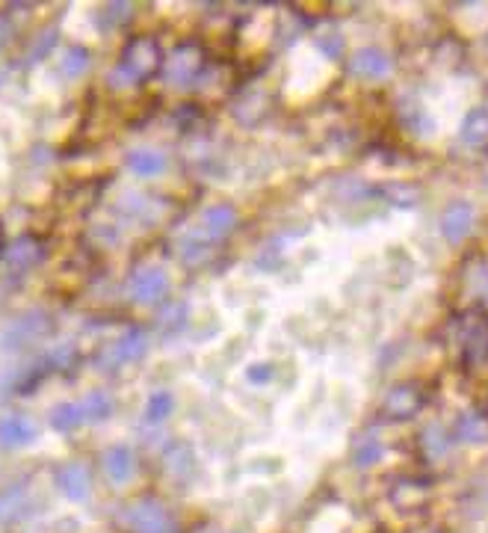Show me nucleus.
I'll return each mask as SVG.
<instances>
[{"mask_svg":"<svg viewBox=\"0 0 488 533\" xmlns=\"http://www.w3.org/2000/svg\"><path fill=\"white\" fill-rule=\"evenodd\" d=\"M202 228V232L213 240V244H223V240L234 232L237 225V211L231 208V204H211V208H204L199 223H195Z\"/></svg>","mask_w":488,"mask_h":533,"instance_id":"obj_15","label":"nucleus"},{"mask_svg":"<svg viewBox=\"0 0 488 533\" xmlns=\"http://www.w3.org/2000/svg\"><path fill=\"white\" fill-rule=\"evenodd\" d=\"M89 486H92V475L83 463H66L57 471V489L66 495L68 501H87L89 498Z\"/></svg>","mask_w":488,"mask_h":533,"instance_id":"obj_14","label":"nucleus"},{"mask_svg":"<svg viewBox=\"0 0 488 533\" xmlns=\"http://www.w3.org/2000/svg\"><path fill=\"white\" fill-rule=\"evenodd\" d=\"M145 350H149V335L140 326H130L125 329L113 344H107L101 353L95 356V365L101 371H119L125 365H133V361H140L145 356Z\"/></svg>","mask_w":488,"mask_h":533,"instance_id":"obj_3","label":"nucleus"},{"mask_svg":"<svg viewBox=\"0 0 488 533\" xmlns=\"http://www.w3.org/2000/svg\"><path fill=\"white\" fill-rule=\"evenodd\" d=\"M456 435H459V442H465V444H483L488 439V418L480 409L462 412L456 421Z\"/></svg>","mask_w":488,"mask_h":533,"instance_id":"obj_23","label":"nucleus"},{"mask_svg":"<svg viewBox=\"0 0 488 533\" xmlns=\"http://www.w3.org/2000/svg\"><path fill=\"white\" fill-rule=\"evenodd\" d=\"M163 465L175 480H190L195 475V465L199 463H195V454H192V447L187 442H172L163 451Z\"/></svg>","mask_w":488,"mask_h":533,"instance_id":"obj_19","label":"nucleus"},{"mask_svg":"<svg viewBox=\"0 0 488 533\" xmlns=\"http://www.w3.org/2000/svg\"><path fill=\"white\" fill-rule=\"evenodd\" d=\"M9 39H12V27H9V21H6V18H0V47H4Z\"/></svg>","mask_w":488,"mask_h":533,"instance_id":"obj_33","label":"nucleus"},{"mask_svg":"<svg viewBox=\"0 0 488 533\" xmlns=\"http://www.w3.org/2000/svg\"><path fill=\"white\" fill-rule=\"evenodd\" d=\"M213 249H216V244L202 232L199 225L187 228V232H184V235H178V240H175L178 258L184 261V264H192V266L211 258V252H213Z\"/></svg>","mask_w":488,"mask_h":533,"instance_id":"obj_17","label":"nucleus"},{"mask_svg":"<svg viewBox=\"0 0 488 533\" xmlns=\"http://www.w3.org/2000/svg\"><path fill=\"white\" fill-rule=\"evenodd\" d=\"M187 320H190L187 302H169L161 314V329H163V335H178L187 326Z\"/></svg>","mask_w":488,"mask_h":533,"instance_id":"obj_29","label":"nucleus"},{"mask_svg":"<svg viewBox=\"0 0 488 533\" xmlns=\"http://www.w3.org/2000/svg\"><path fill=\"white\" fill-rule=\"evenodd\" d=\"M473 220H477V214H473V208L468 202H453L450 208L441 214V235L447 244H462L468 235H471V228H473Z\"/></svg>","mask_w":488,"mask_h":533,"instance_id":"obj_16","label":"nucleus"},{"mask_svg":"<svg viewBox=\"0 0 488 533\" xmlns=\"http://www.w3.org/2000/svg\"><path fill=\"white\" fill-rule=\"evenodd\" d=\"M80 406H83V415H87V423L107 421L109 415H113V397H109L107 392H89L80 400Z\"/></svg>","mask_w":488,"mask_h":533,"instance_id":"obj_27","label":"nucleus"},{"mask_svg":"<svg viewBox=\"0 0 488 533\" xmlns=\"http://www.w3.org/2000/svg\"><path fill=\"white\" fill-rule=\"evenodd\" d=\"M101 471L113 486H128V483L137 477V454L128 444H113L107 447L101 456Z\"/></svg>","mask_w":488,"mask_h":533,"instance_id":"obj_12","label":"nucleus"},{"mask_svg":"<svg viewBox=\"0 0 488 533\" xmlns=\"http://www.w3.org/2000/svg\"><path fill=\"white\" fill-rule=\"evenodd\" d=\"M382 456H385V442L373 430L361 433L356 444H352V463L358 468H373L376 463H382Z\"/></svg>","mask_w":488,"mask_h":533,"instance_id":"obj_22","label":"nucleus"},{"mask_svg":"<svg viewBox=\"0 0 488 533\" xmlns=\"http://www.w3.org/2000/svg\"><path fill=\"white\" fill-rule=\"evenodd\" d=\"M166 166H169L166 154L151 149V145H142V149L128 152V169L137 178H157V175L166 172Z\"/></svg>","mask_w":488,"mask_h":533,"instance_id":"obj_18","label":"nucleus"},{"mask_svg":"<svg viewBox=\"0 0 488 533\" xmlns=\"http://www.w3.org/2000/svg\"><path fill=\"white\" fill-rule=\"evenodd\" d=\"M116 211L137 223H154L157 214H161V204L149 196H142V193H125V196L116 202Z\"/></svg>","mask_w":488,"mask_h":533,"instance_id":"obj_21","label":"nucleus"},{"mask_svg":"<svg viewBox=\"0 0 488 533\" xmlns=\"http://www.w3.org/2000/svg\"><path fill=\"white\" fill-rule=\"evenodd\" d=\"M175 409V397L169 392H154L149 400H145V409H142V423H149V427H161V423L172 415Z\"/></svg>","mask_w":488,"mask_h":533,"instance_id":"obj_25","label":"nucleus"},{"mask_svg":"<svg viewBox=\"0 0 488 533\" xmlns=\"http://www.w3.org/2000/svg\"><path fill=\"white\" fill-rule=\"evenodd\" d=\"M273 365H252L249 368V382H270Z\"/></svg>","mask_w":488,"mask_h":533,"instance_id":"obj_32","label":"nucleus"},{"mask_svg":"<svg viewBox=\"0 0 488 533\" xmlns=\"http://www.w3.org/2000/svg\"><path fill=\"white\" fill-rule=\"evenodd\" d=\"M89 66H92V54L83 45H68L63 59H59V71H63L68 80H78L80 75H87Z\"/></svg>","mask_w":488,"mask_h":533,"instance_id":"obj_26","label":"nucleus"},{"mask_svg":"<svg viewBox=\"0 0 488 533\" xmlns=\"http://www.w3.org/2000/svg\"><path fill=\"white\" fill-rule=\"evenodd\" d=\"M47 326H51V320H47L45 311L21 314V318H16L4 332H0V347H4L6 353L27 350V347H33L36 341H42V338L47 335Z\"/></svg>","mask_w":488,"mask_h":533,"instance_id":"obj_5","label":"nucleus"},{"mask_svg":"<svg viewBox=\"0 0 488 533\" xmlns=\"http://www.w3.org/2000/svg\"><path fill=\"white\" fill-rule=\"evenodd\" d=\"M317 47L326 54V57H332V59H337L340 57V36H317Z\"/></svg>","mask_w":488,"mask_h":533,"instance_id":"obj_31","label":"nucleus"},{"mask_svg":"<svg viewBox=\"0 0 488 533\" xmlns=\"http://www.w3.org/2000/svg\"><path fill=\"white\" fill-rule=\"evenodd\" d=\"M33 510V489L30 480H16L6 489H0V525H16Z\"/></svg>","mask_w":488,"mask_h":533,"instance_id":"obj_11","label":"nucleus"},{"mask_svg":"<svg viewBox=\"0 0 488 533\" xmlns=\"http://www.w3.org/2000/svg\"><path fill=\"white\" fill-rule=\"evenodd\" d=\"M204 71V57L199 45H178L169 51L166 63H163V78L169 87L175 89H187L190 83L199 80V75Z\"/></svg>","mask_w":488,"mask_h":533,"instance_id":"obj_4","label":"nucleus"},{"mask_svg":"<svg viewBox=\"0 0 488 533\" xmlns=\"http://www.w3.org/2000/svg\"><path fill=\"white\" fill-rule=\"evenodd\" d=\"M119 522L130 533H175L172 513L154 498H137L128 507H121Z\"/></svg>","mask_w":488,"mask_h":533,"instance_id":"obj_2","label":"nucleus"},{"mask_svg":"<svg viewBox=\"0 0 488 533\" xmlns=\"http://www.w3.org/2000/svg\"><path fill=\"white\" fill-rule=\"evenodd\" d=\"M128 294L140 306H149V302H161L169 294V273L161 264H142L130 273L128 278Z\"/></svg>","mask_w":488,"mask_h":533,"instance_id":"obj_6","label":"nucleus"},{"mask_svg":"<svg viewBox=\"0 0 488 533\" xmlns=\"http://www.w3.org/2000/svg\"><path fill=\"white\" fill-rule=\"evenodd\" d=\"M421 409H423V392H421V385H414V382L394 385L379 406L382 418H388V421H406L411 415H418Z\"/></svg>","mask_w":488,"mask_h":533,"instance_id":"obj_8","label":"nucleus"},{"mask_svg":"<svg viewBox=\"0 0 488 533\" xmlns=\"http://www.w3.org/2000/svg\"><path fill=\"white\" fill-rule=\"evenodd\" d=\"M161 66H163L161 45H157L151 36H137V39H130L125 45L119 66L107 75V83L113 89H125V87H133V83H140L145 78H151Z\"/></svg>","mask_w":488,"mask_h":533,"instance_id":"obj_1","label":"nucleus"},{"mask_svg":"<svg viewBox=\"0 0 488 533\" xmlns=\"http://www.w3.org/2000/svg\"><path fill=\"white\" fill-rule=\"evenodd\" d=\"M51 427L59 430V433H75L78 427H83L87 423V415H83V406L80 403H71V400H66V403H57L51 409Z\"/></svg>","mask_w":488,"mask_h":533,"instance_id":"obj_24","label":"nucleus"},{"mask_svg":"<svg viewBox=\"0 0 488 533\" xmlns=\"http://www.w3.org/2000/svg\"><path fill=\"white\" fill-rule=\"evenodd\" d=\"M394 71V59H390L382 47H358L349 59V75L358 80H385Z\"/></svg>","mask_w":488,"mask_h":533,"instance_id":"obj_10","label":"nucleus"},{"mask_svg":"<svg viewBox=\"0 0 488 533\" xmlns=\"http://www.w3.org/2000/svg\"><path fill=\"white\" fill-rule=\"evenodd\" d=\"M42 258H45V244L33 235L16 237L4 252H0V264H4V270L9 276H27Z\"/></svg>","mask_w":488,"mask_h":533,"instance_id":"obj_7","label":"nucleus"},{"mask_svg":"<svg viewBox=\"0 0 488 533\" xmlns=\"http://www.w3.org/2000/svg\"><path fill=\"white\" fill-rule=\"evenodd\" d=\"M39 435V423L30 415H4L0 418V447L4 451H18V447H27Z\"/></svg>","mask_w":488,"mask_h":533,"instance_id":"obj_13","label":"nucleus"},{"mask_svg":"<svg viewBox=\"0 0 488 533\" xmlns=\"http://www.w3.org/2000/svg\"><path fill=\"white\" fill-rule=\"evenodd\" d=\"M459 142L465 149H485L488 145V110L485 107H477L465 116V122L459 128Z\"/></svg>","mask_w":488,"mask_h":533,"instance_id":"obj_20","label":"nucleus"},{"mask_svg":"<svg viewBox=\"0 0 488 533\" xmlns=\"http://www.w3.org/2000/svg\"><path fill=\"white\" fill-rule=\"evenodd\" d=\"M394 501L397 507H421L426 501V489L423 486H414V483H400V486L394 489Z\"/></svg>","mask_w":488,"mask_h":533,"instance_id":"obj_30","label":"nucleus"},{"mask_svg":"<svg viewBox=\"0 0 488 533\" xmlns=\"http://www.w3.org/2000/svg\"><path fill=\"white\" fill-rule=\"evenodd\" d=\"M421 442H423V454L430 459H441L450 451V433L441 423H430V427L423 430Z\"/></svg>","mask_w":488,"mask_h":533,"instance_id":"obj_28","label":"nucleus"},{"mask_svg":"<svg viewBox=\"0 0 488 533\" xmlns=\"http://www.w3.org/2000/svg\"><path fill=\"white\" fill-rule=\"evenodd\" d=\"M462 353L468 365H480L488 359V318L483 311H471L462 320Z\"/></svg>","mask_w":488,"mask_h":533,"instance_id":"obj_9","label":"nucleus"}]
</instances>
